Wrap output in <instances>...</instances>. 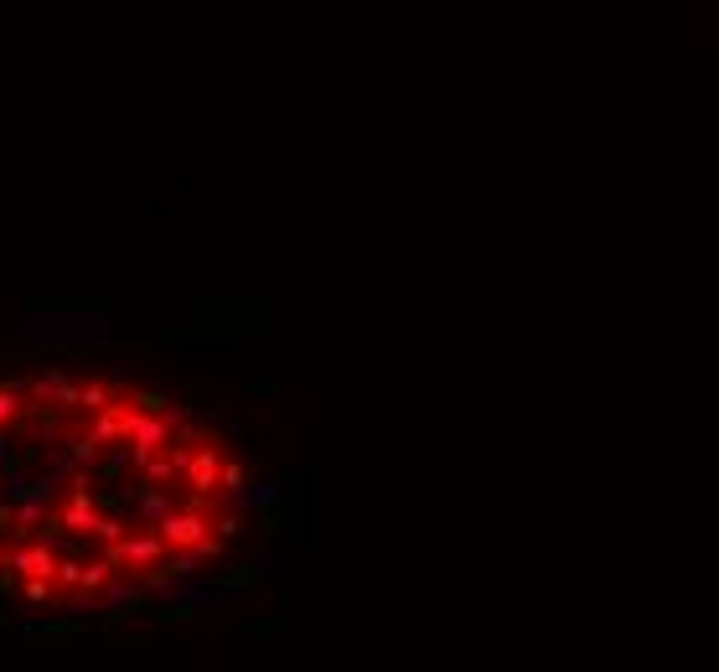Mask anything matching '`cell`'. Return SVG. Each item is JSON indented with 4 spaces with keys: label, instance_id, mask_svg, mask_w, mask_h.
<instances>
[{
    "label": "cell",
    "instance_id": "2",
    "mask_svg": "<svg viewBox=\"0 0 719 672\" xmlns=\"http://www.w3.org/2000/svg\"><path fill=\"white\" fill-rule=\"evenodd\" d=\"M16 388H21V383H11V388H0V424H11V419L21 414V404H16Z\"/></svg>",
    "mask_w": 719,
    "mask_h": 672
},
{
    "label": "cell",
    "instance_id": "1",
    "mask_svg": "<svg viewBox=\"0 0 719 672\" xmlns=\"http://www.w3.org/2000/svg\"><path fill=\"white\" fill-rule=\"evenodd\" d=\"M156 528L171 548H202L207 543V517L202 512H166Z\"/></svg>",
    "mask_w": 719,
    "mask_h": 672
}]
</instances>
